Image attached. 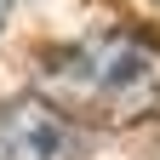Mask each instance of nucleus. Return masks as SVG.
<instances>
[{"mask_svg":"<svg viewBox=\"0 0 160 160\" xmlns=\"http://www.w3.org/2000/svg\"><path fill=\"white\" fill-rule=\"evenodd\" d=\"M34 80V92L69 120L80 114L97 126L160 120V46L137 29H92L80 40L46 46Z\"/></svg>","mask_w":160,"mask_h":160,"instance_id":"nucleus-1","label":"nucleus"},{"mask_svg":"<svg viewBox=\"0 0 160 160\" xmlns=\"http://www.w3.org/2000/svg\"><path fill=\"white\" fill-rule=\"evenodd\" d=\"M80 126L40 92L0 103V160H80Z\"/></svg>","mask_w":160,"mask_h":160,"instance_id":"nucleus-2","label":"nucleus"},{"mask_svg":"<svg viewBox=\"0 0 160 160\" xmlns=\"http://www.w3.org/2000/svg\"><path fill=\"white\" fill-rule=\"evenodd\" d=\"M6 12H12V0H0V23H6Z\"/></svg>","mask_w":160,"mask_h":160,"instance_id":"nucleus-3","label":"nucleus"}]
</instances>
